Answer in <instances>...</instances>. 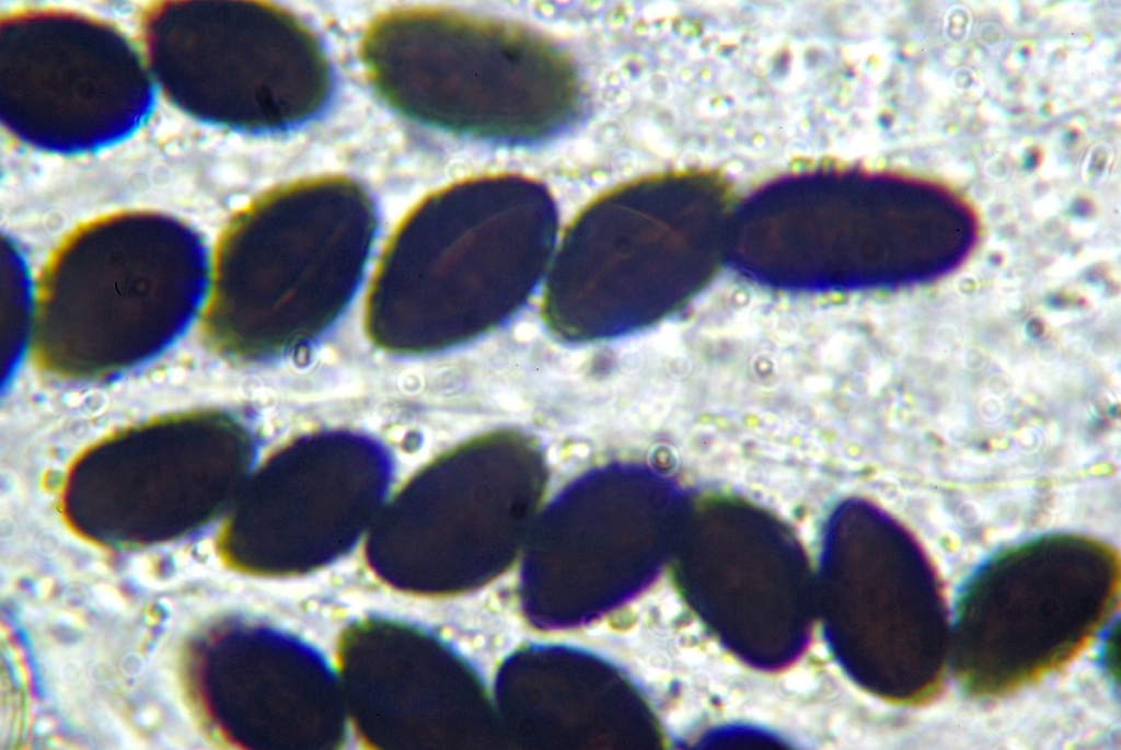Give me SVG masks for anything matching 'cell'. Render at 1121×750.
<instances>
[{"mask_svg":"<svg viewBox=\"0 0 1121 750\" xmlns=\"http://www.w3.org/2000/svg\"><path fill=\"white\" fill-rule=\"evenodd\" d=\"M1109 549L1076 535H1047L1010 547L972 576L962 604L989 607L991 635L1016 657L1012 683L1066 655L1113 591ZM986 622V621H984ZM1008 667L1010 666V661Z\"/></svg>","mask_w":1121,"mask_h":750,"instance_id":"6da1fadb","label":"cell"}]
</instances>
